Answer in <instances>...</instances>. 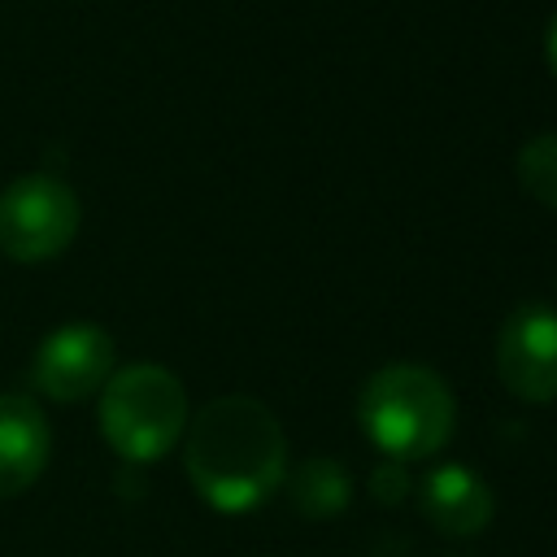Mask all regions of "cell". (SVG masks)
<instances>
[{
	"mask_svg": "<svg viewBox=\"0 0 557 557\" xmlns=\"http://www.w3.org/2000/svg\"><path fill=\"white\" fill-rule=\"evenodd\" d=\"M370 487H374V500L383 505H396L409 487V474H405V461H383L374 474H370Z\"/></svg>",
	"mask_w": 557,
	"mask_h": 557,
	"instance_id": "obj_11",
	"label": "cell"
},
{
	"mask_svg": "<svg viewBox=\"0 0 557 557\" xmlns=\"http://www.w3.org/2000/svg\"><path fill=\"white\" fill-rule=\"evenodd\" d=\"M544 52H548V65H553V74H557V17L548 22V35H544Z\"/></svg>",
	"mask_w": 557,
	"mask_h": 557,
	"instance_id": "obj_12",
	"label": "cell"
},
{
	"mask_svg": "<svg viewBox=\"0 0 557 557\" xmlns=\"http://www.w3.org/2000/svg\"><path fill=\"white\" fill-rule=\"evenodd\" d=\"M187 426V392L183 383L152 361L126 366L109 374L100 387V431L109 448L126 461L165 457Z\"/></svg>",
	"mask_w": 557,
	"mask_h": 557,
	"instance_id": "obj_3",
	"label": "cell"
},
{
	"mask_svg": "<svg viewBox=\"0 0 557 557\" xmlns=\"http://www.w3.org/2000/svg\"><path fill=\"white\" fill-rule=\"evenodd\" d=\"M422 513L440 535L466 540L492 522V492L466 466H440L422 479Z\"/></svg>",
	"mask_w": 557,
	"mask_h": 557,
	"instance_id": "obj_8",
	"label": "cell"
},
{
	"mask_svg": "<svg viewBox=\"0 0 557 557\" xmlns=\"http://www.w3.org/2000/svg\"><path fill=\"white\" fill-rule=\"evenodd\" d=\"M113 374V339L109 331L91 326V322H70L57 326L52 335H44V344L35 348L30 361V383L39 396H52L61 405L87 400L91 392H100Z\"/></svg>",
	"mask_w": 557,
	"mask_h": 557,
	"instance_id": "obj_5",
	"label": "cell"
},
{
	"mask_svg": "<svg viewBox=\"0 0 557 557\" xmlns=\"http://www.w3.org/2000/svg\"><path fill=\"white\" fill-rule=\"evenodd\" d=\"M52 453V426L44 409L22 392H0V500L26 492Z\"/></svg>",
	"mask_w": 557,
	"mask_h": 557,
	"instance_id": "obj_7",
	"label": "cell"
},
{
	"mask_svg": "<svg viewBox=\"0 0 557 557\" xmlns=\"http://www.w3.org/2000/svg\"><path fill=\"white\" fill-rule=\"evenodd\" d=\"M357 418L374 448L392 461H418L448 444L457 405L444 379L426 366H383L366 379Z\"/></svg>",
	"mask_w": 557,
	"mask_h": 557,
	"instance_id": "obj_2",
	"label": "cell"
},
{
	"mask_svg": "<svg viewBox=\"0 0 557 557\" xmlns=\"http://www.w3.org/2000/svg\"><path fill=\"white\" fill-rule=\"evenodd\" d=\"M287 492H292V505L305 518H331V513H339L348 505L352 479L335 457H309V461L296 466Z\"/></svg>",
	"mask_w": 557,
	"mask_h": 557,
	"instance_id": "obj_9",
	"label": "cell"
},
{
	"mask_svg": "<svg viewBox=\"0 0 557 557\" xmlns=\"http://www.w3.org/2000/svg\"><path fill=\"white\" fill-rule=\"evenodd\" d=\"M518 183L544 205L557 209V135H535L518 152Z\"/></svg>",
	"mask_w": 557,
	"mask_h": 557,
	"instance_id": "obj_10",
	"label": "cell"
},
{
	"mask_svg": "<svg viewBox=\"0 0 557 557\" xmlns=\"http://www.w3.org/2000/svg\"><path fill=\"white\" fill-rule=\"evenodd\" d=\"M78 196L57 174H22L0 191V252L35 265L61 257L78 235Z\"/></svg>",
	"mask_w": 557,
	"mask_h": 557,
	"instance_id": "obj_4",
	"label": "cell"
},
{
	"mask_svg": "<svg viewBox=\"0 0 557 557\" xmlns=\"http://www.w3.org/2000/svg\"><path fill=\"white\" fill-rule=\"evenodd\" d=\"M187 479L222 513L257 509L287 470L278 418L252 396H218L187 426Z\"/></svg>",
	"mask_w": 557,
	"mask_h": 557,
	"instance_id": "obj_1",
	"label": "cell"
},
{
	"mask_svg": "<svg viewBox=\"0 0 557 557\" xmlns=\"http://www.w3.org/2000/svg\"><path fill=\"white\" fill-rule=\"evenodd\" d=\"M500 383L522 400H557V313L548 305H522L505 318L496 339Z\"/></svg>",
	"mask_w": 557,
	"mask_h": 557,
	"instance_id": "obj_6",
	"label": "cell"
}]
</instances>
